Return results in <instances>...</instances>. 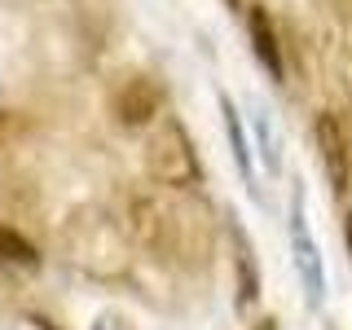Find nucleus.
Listing matches in <instances>:
<instances>
[{
  "label": "nucleus",
  "mask_w": 352,
  "mask_h": 330,
  "mask_svg": "<svg viewBox=\"0 0 352 330\" xmlns=\"http://www.w3.org/2000/svg\"><path fill=\"white\" fill-rule=\"evenodd\" d=\"M251 132H256V150L269 172H282V150H278V128L264 106H251Z\"/></svg>",
  "instance_id": "5"
},
{
  "label": "nucleus",
  "mask_w": 352,
  "mask_h": 330,
  "mask_svg": "<svg viewBox=\"0 0 352 330\" xmlns=\"http://www.w3.org/2000/svg\"><path fill=\"white\" fill-rule=\"evenodd\" d=\"M220 115H225V132H229V150H234V163L242 172V181L251 185V150H247V137H242V124H238V110L229 97H220ZM256 190V185H251Z\"/></svg>",
  "instance_id": "6"
},
{
  "label": "nucleus",
  "mask_w": 352,
  "mask_h": 330,
  "mask_svg": "<svg viewBox=\"0 0 352 330\" xmlns=\"http://www.w3.org/2000/svg\"><path fill=\"white\" fill-rule=\"evenodd\" d=\"M317 146H322V163H326V172H330L335 194H344L348 190V154H344V132H339L335 115L317 119Z\"/></svg>",
  "instance_id": "2"
},
{
  "label": "nucleus",
  "mask_w": 352,
  "mask_h": 330,
  "mask_svg": "<svg viewBox=\"0 0 352 330\" xmlns=\"http://www.w3.org/2000/svg\"><path fill=\"white\" fill-rule=\"evenodd\" d=\"M291 247H295V264H300L308 304L322 308V300H326V278H322V256H317V242H313V234H308V220H304V194H295V203H291Z\"/></svg>",
  "instance_id": "1"
},
{
  "label": "nucleus",
  "mask_w": 352,
  "mask_h": 330,
  "mask_svg": "<svg viewBox=\"0 0 352 330\" xmlns=\"http://www.w3.org/2000/svg\"><path fill=\"white\" fill-rule=\"evenodd\" d=\"M247 31H251V49H256V58L264 62V71H269L273 80H282V75H286L282 44H278V36H273L269 14H264V9H251V14H247Z\"/></svg>",
  "instance_id": "3"
},
{
  "label": "nucleus",
  "mask_w": 352,
  "mask_h": 330,
  "mask_svg": "<svg viewBox=\"0 0 352 330\" xmlns=\"http://www.w3.org/2000/svg\"><path fill=\"white\" fill-rule=\"evenodd\" d=\"M0 260H5V264H27V269H31L40 256H36V247H31L22 234H14V229L0 225Z\"/></svg>",
  "instance_id": "7"
},
{
  "label": "nucleus",
  "mask_w": 352,
  "mask_h": 330,
  "mask_svg": "<svg viewBox=\"0 0 352 330\" xmlns=\"http://www.w3.org/2000/svg\"><path fill=\"white\" fill-rule=\"evenodd\" d=\"M154 110H159V88H154L150 80H132L124 93H119V119H124L128 128L150 124Z\"/></svg>",
  "instance_id": "4"
},
{
  "label": "nucleus",
  "mask_w": 352,
  "mask_h": 330,
  "mask_svg": "<svg viewBox=\"0 0 352 330\" xmlns=\"http://www.w3.org/2000/svg\"><path fill=\"white\" fill-rule=\"evenodd\" d=\"M348 251H352V225H348Z\"/></svg>",
  "instance_id": "8"
}]
</instances>
